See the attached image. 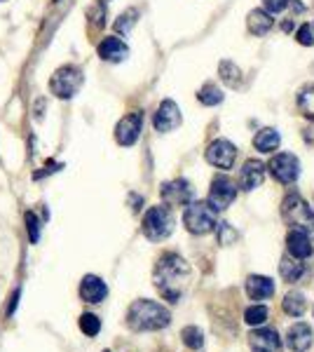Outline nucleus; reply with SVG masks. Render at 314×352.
<instances>
[{
	"label": "nucleus",
	"instance_id": "nucleus-1",
	"mask_svg": "<svg viewBox=\"0 0 314 352\" xmlns=\"http://www.w3.org/2000/svg\"><path fill=\"white\" fill-rule=\"evenodd\" d=\"M190 277H192L190 265L179 254H162L155 265V272H153L157 292L169 303H179L183 298V294L190 287Z\"/></svg>",
	"mask_w": 314,
	"mask_h": 352
},
{
	"label": "nucleus",
	"instance_id": "nucleus-2",
	"mask_svg": "<svg viewBox=\"0 0 314 352\" xmlns=\"http://www.w3.org/2000/svg\"><path fill=\"white\" fill-rule=\"evenodd\" d=\"M171 312L157 300H134L127 312V324L131 331H159V329L169 327Z\"/></svg>",
	"mask_w": 314,
	"mask_h": 352
},
{
	"label": "nucleus",
	"instance_id": "nucleus-3",
	"mask_svg": "<svg viewBox=\"0 0 314 352\" xmlns=\"http://www.w3.org/2000/svg\"><path fill=\"white\" fill-rule=\"evenodd\" d=\"M282 217L291 228L307 232L310 237L314 235V212H312L310 204L298 195V192H291V195L284 197Z\"/></svg>",
	"mask_w": 314,
	"mask_h": 352
},
{
	"label": "nucleus",
	"instance_id": "nucleus-4",
	"mask_svg": "<svg viewBox=\"0 0 314 352\" xmlns=\"http://www.w3.org/2000/svg\"><path fill=\"white\" fill-rule=\"evenodd\" d=\"M174 226H176V219H174V214H171V209L164 207V204H157V207H150L146 212L144 235L150 242H162L174 232Z\"/></svg>",
	"mask_w": 314,
	"mask_h": 352
},
{
	"label": "nucleus",
	"instance_id": "nucleus-5",
	"mask_svg": "<svg viewBox=\"0 0 314 352\" xmlns=\"http://www.w3.org/2000/svg\"><path fill=\"white\" fill-rule=\"evenodd\" d=\"M183 223L192 235H207V232L216 230V212L209 207L207 202H195L186 204Z\"/></svg>",
	"mask_w": 314,
	"mask_h": 352
},
{
	"label": "nucleus",
	"instance_id": "nucleus-6",
	"mask_svg": "<svg viewBox=\"0 0 314 352\" xmlns=\"http://www.w3.org/2000/svg\"><path fill=\"white\" fill-rule=\"evenodd\" d=\"M82 71L73 64H66L54 71L52 80H49V89L59 99H73L80 92V87H82Z\"/></svg>",
	"mask_w": 314,
	"mask_h": 352
},
{
	"label": "nucleus",
	"instance_id": "nucleus-7",
	"mask_svg": "<svg viewBox=\"0 0 314 352\" xmlns=\"http://www.w3.org/2000/svg\"><path fill=\"white\" fill-rule=\"evenodd\" d=\"M265 167H267V172L284 186L295 184V179L300 176V162L293 153H277L270 160V164H265Z\"/></svg>",
	"mask_w": 314,
	"mask_h": 352
},
{
	"label": "nucleus",
	"instance_id": "nucleus-8",
	"mask_svg": "<svg viewBox=\"0 0 314 352\" xmlns=\"http://www.w3.org/2000/svg\"><path fill=\"white\" fill-rule=\"evenodd\" d=\"M237 200V184L232 179H227V176H216L214 181H211V190H209V207L214 209V212H223V209H227L232 202Z\"/></svg>",
	"mask_w": 314,
	"mask_h": 352
},
{
	"label": "nucleus",
	"instance_id": "nucleus-9",
	"mask_svg": "<svg viewBox=\"0 0 314 352\" xmlns=\"http://www.w3.org/2000/svg\"><path fill=\"white\" fill-rule=\"evenodd\" d=\"M162 200L171 207H186V204L195 200V188L186 179L169 181V184L162 186Z\"/></svg>",
	"mask_w": 314,
	"mask_h": 352
},
{
	"label": "nucleus",
	"instance_id": "nucleus-10",
	"mask_svg": "<svg viewBox=\"0 0 314 352\" xmlns=\"http://www.w3.org/2000/svg\"><path fill=\"white\" fill-rule=\"evenodd\" d=\"M144 129V116L141 113H129L115 124V141L120 146H134Z\"/></svg>",
	"mask_w": 314,
	"mask_h": 352
},
{
	"label": "nucleus",
	"instance_id": "nucleus-11",
	"mask_svg": "<svg viewBox=\"0 0 314 352\" xmlns=\"http://www.w3.org/2000/svg\"><path fill=\"white\" fill-rule=\"evenodd\" d=\"M237 160V148L227 139H216L207 148V162L218 169H230Z\"/></svg>",
	"mask_w": 314,
	"mask_h": 352
},
{
	"label": "nucleus",
	"instance_id": "nucleus-12",
	"mask_svg": "<svg viewBox=\"0 0 314 352\" xmlns=\"http://www.w3.org/2000/svg\"><path fill=\"white\" fill-rule=\"evenodd\" d=\"M251 352H282V338L275 329H256L249 333Z\"/></svg>",
	"mask_w": 314,
	"mask_h": 352
},
{
	"label": "nucleus",
	"instance_id": "nucleus-13",
	"mask_svg": "<svg viewBox=\"0 0 314 352\" xmlns=\"http://www.w3.org/2000/svg\"><path fill=\"white\" fill-rule=\"evenodd\" d=\"M153 124H155V129H157V132H162V134H167V132H171V129H176L181 124L179 106H176L171 99H164L162 104H159L155 118H153Z\"/></svg>",
	"mask_w": 314,
	"mask_h": 352
},
{
	"label": "nucleus",
	"instance_id": "nucleus-14",
	"mask_svg": "<svg viewBox=\"0 0 314 352\" xmlns=\"http://www.w3.org/2000/svg\"><path fill=\"white\" fill-rule=\"evenodd\" d=\"M96 52H99V56L104 61H111V64H120V61H124L129 56V47H127V43H124L122 38L108 36V38H104V41L99 43Z\"/></svg>",
	"mask_w": 314,
	"mask_h": 352
},
{
	"label": "nucleus",
	"instance_id": "nucleus-15",
	"mask_svg": "<svg viewBox=\"0 0 314 352\" xmlns=\"http://www.w3.org/2000/svg\"><path fill=\"white\" fill-rule=\"evenodd\" d=\"M267 167L260 160H247L242 167V174H239V188L242 190H256L258 186L265 181Z\"/></svg>",
	"mask_w": 314,
	"mask_h": 352
},
{
	"label": "nucleus",
	"instance_id": "nucleus-16",
	"mask_svg": "<svg viewBox=\"0 0 314 352\" xmlns=\"http://www.w3.org/2000/svg\"><path fill=\"white\" fill-rule=\"evenodd\" d=\"M108 296V287L101 277L96 275H85L80 282V298L85 303H101Z\"/></svg>",
	"mask_w": 314,
	"mask_h": 352
},
{
	"label": "nucleus",
	"instance_id": "nucleus-17",
	"mask_svg": "<svg viewBox=\"0 0 314 352\" xmlns=\"http://www.w3.org/2000/svg\"><path fill=\"white\" fill-rule=\"evenodd\" d=\"M287 249H289V256H293V258H298V261L310 258L312 252H314V247H312V242H310V235H307V232H302V230H295V228L289 230Z\"/></svg>",
	"mask_w": 314,
	"mask_h": 352
},
{
	"label": "nucleus",
	"instance_id": "nucleus-18",
	"mask_svg": "<svg viewBox=\"0 0 314 352\" xmlns=\"http://www.w3.org/2000/svg\"><path fill=\"white\" fill-rule=\"evenodd\" d=\"M312 343H314V333H312V329L305 324V322H298V324H293L289 329L287 345L293 352H307L312 348Z\"/></svg>",
	"mask_w": 314,
	"mask_h": 352
},
{
	"label": "nucleus",
	"instance_id": "nucleus-19",
	"mask_svg": "<svg viewBox=\"0 0 314 352\" xmlns=\"http://www.w3.org/2000/svg\"><path fill=\"white\" fill-rule=\"evenodd\" d=\"M247 294L251 300H267L275 294V282H272L270 277L251 275L247 280Z\"/></svg>",
	"mask_w": 314,
	"mask_h": 352
},
{
	"label": "nucleus",
	"instance_id": "nucleus-20",
	"mask_svg": "<svg viewBox=\"0 0 314 352\" xmlns=\"http://www.w3.org/2000/svg\"><path fill=\"white\" fill-rule=\"evenodd\" d=\"M272 24H275V19H272V14L267 12V10H251L247 16V28L258 38L265 36V33H270Z\"/></svg>",
	"mask_w": 314,
	"mask_h": 352
},
{
	"label": "nucleus",
	"instance_id": "nucleus-21",
	"mask_svg": "<svg viewBox=\"0 0 314 352\" xmlns=\"http://www.w3.org/2000/svg\"><path fill=\"white\" fill-rule=\"evenodd\" d=\"M307 272L305 263H300L298 258L293 256H284L282 263H279V275L284 277V282H289V285H293V282H298L302 275Z\"/></svg>",
	"mask_w": 314,
	"mask_h": 352
},
{
	"label": "nucleus",
	"instance_id": "nucleus-22",
	"mask_svg": "<svg viewBox=\"0 0 314 352\" xmlns=\"http://www.w3.org/2000/svg\"><path fill=\"white\" fill-rule=\"evenodd\" d=\"M279 144H282V136H279L277 129H272V127L260 129L254 139V146L258 153H275L279 148Z\"/></svg>",
	"mask_w": 314,
	"mask_h": 352
},
{
	"label": "nucleus",
	"instance_id": "nucleus-23",
	"mask_svg": "<svg viewBox=\"0 0 314 352\" xmlns=\"http://www.w3.org/2000/svg\"><path fill=\"white\" fill-rule=\"evenodd\" d=\"M307 310V298L300 292H291L284 296V312H289L291 317H302Z\"/></svg>",
	"mask_w": 314,
	"mask_h": 352
},
{
	"label": "nucleus",
	"instance_id": "nucleus-24",
	"mask_svg": "<svg viewBox=\"0 0 314 352\" xmlns=\"http://www.w3.org/2000/svg\"><path fill=\"white\" fill-rule=\"evenodd\" d=\"M295 101H298V109H300L302 116L314 120V82H310L307 87H302Z\"/></svg>",
	"mask_w": 314,
	"mask_h": 352
},
{
	"label": "nucleus",
	"instance_id": "nucleus-25",
	"mask_svg": "<svg viewBox=\"0 0 314 352\" xmlns=\"http://www.w3.org/2000/svg\"><path fill=\"white\" fill-rule=\"evenodd\" d=\"M270 317V310H267V305H251L244 312V322H247L249 327H260L265 324V320Z\"/></svg>",
	"mask_w": 314,
	"mask_h": 352
},
{
	"label": "nucleus",
	"instance_id": "nucleus-26",
	"mask_svg": "<svg viewBox=\"0 0 314 352\" xmlns=\"http://www.w3.org/2000/svg\"><path fill=\"white\" fill-rule=\"evenodd\" d=\"M80 331H82L85 336H89V338L99 336V331H101V320H99L96 315H92V312H85V315L80 317Z\"/></svg>",
	"mask_w": 314,
	"mask_h": 352
},
{
	"label": "nucleus",
	"instance_id": "nucleus-27",
	"mask_svg": "<svg viewBox=\"0 0 314 352\" xmlns=\"http://www.w3.org/2000/svg\"><path fill=\"white\" fill-rule=\"evenodd\" d=\"M197 99L202 101L204 106H218L221 101H223V92H221L218 87H216L214 82H209V85H204V87L199 89Z\"/></svg>",
	"mask_w": 314,
	"mask_h": 352
},
{
	"label": "nucleus",
	"instance_id": "nucleus-28",
	"mask_svg": "<svg viewBox=\"0 0 314 352\" xmlns=\"http://www.w3.org/2000/svg\"><path fill=\"white\" fill-rule=\"evenodd\" d=\"M221 78L230 87H239V82H242V73H239V68L232 61H223L221 64Z\"/></svg>",
	"mask_w": 314,
	"mask_h": 352
},
{
	"label": "nucleus",
	"instance_id": "nucleus-29",
	"mask_svg": "<svg viewBox=\"0 0 314 352\" xmlns=\"http://www.w3.org/2000/svg\"><path fill=\"white\" fill-rule=\"evenodd\" d=\"M181 338H183V343L190 350H202V345H204V333H202V329H197V327H186Z\"/></svg>",
	"mask_w": 314,
	"mask_h": 352
},
{
	"label": "nucleus",
	"instance_id": "nucleus-30",
	"mask_svg": "<svg viewBox=\"0 0 314 352\" xmlns=\"http://www.w3.org/2000/svg\"><path fill=\"white\" fill-rule=\"evenodd\" d=\"M24 219H26L28 240H31V244H38L40 242V235H43V226H40V219L33 212H26Z\"/></svg>",
	"mask_w": 314,
	"mask_h": 352
},
{
	"label": "nucleus",
	"instance_id": "nucleus-31",
	"mask_svg": "<svg viewBox=\"0 0 314 352\" xmlns=\"http://www.w3.org/2000/svg\"><path fill=\"white\" fill-rule=\"evenodd\" d=\"M136 16H139V12H136V10H127V12H124V14L115 21V28H117L120 33H127L129 28L134 26Z\"/></svg>",
	"mask_w": 314,
	"mask_h": 352
},
{
	"label": "nucleus",
	"instance_id": "nucleus-32",
	"mask_svg": "<svg viewBox=\"0 0 314 352\" xmlns=\"http://www.w3.org/2000/svg\"><path fill=\"white\" fill-rule=\"evenodd\" d=\"M218 228V240H221V244H232L235 242V230L230 228V223H221V226H216Z\"/></svg>",
	"mask_w": 314,
	"mask_h": 352
},
{
	"label": "nucleus",
	"instance_id": "nucleus-33",
	"mask_svg": "<svg viewBox=\"0 0 314 352\" xmlns=\"http://www.w3.org/2000/svg\"><path fill=\"white\" fill-rule=\"evenodd\" d=\"M289 3L291 0H262V5H265V10L270 14H277V12H282V10H287Z\"/></svg>",
	"mask_w": 314,
	"mask_h": 352
},
{
	"label": "nucleus",
	"instance_id": "nucleus-34",
	"mask_svg": "<svg viewBox=\"0 0 314 352\" xmlns=\"http://www.w3.org/2000/svg\"><path fill=\"white\" fill-rule=\"evenodd\" d=\"M298 43L300 45H314V36H312V26H307V24H302L300 28H298Z\"/></svg>",
	"mask_w": 314,
	"mask_h": 352
},
{
	"label": "nucleus",
	"instance_id": "nucleus-35",
	"mask_svg": "<svg viewBox=\"0 0 314 352\" xmlns=\"http://www.w3.org/2000/svg\"><path fill=\"white\" fill-rule=\"evenodd\" d=\"M19 296H21V294H19V289H16V292L12 294V298H10V308H8V315L10 317L14 315V308H16V303H19Z\"/></svg>",
	"mask_w": 314,
	"mask_h": 352
},
{
	"label": "nucleus",
	"instance_id": "nucleus-36",
	"mask_svg": "<svg viewBox=\"0 0 314 352\" xmlns=\"http://www.w3.org/2000/svg\"><path fill=\"white\" fill-rule=\"evenodd\" d=\"M0 3H5V0H0Z\"/></svg>",
	"mask_w": 314,
	"mask_h": 352
}]
</instances>
